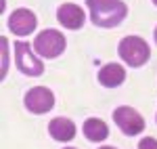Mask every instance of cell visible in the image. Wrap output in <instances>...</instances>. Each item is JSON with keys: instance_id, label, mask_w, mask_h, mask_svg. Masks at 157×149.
Masks as SVG:
<instances>
[{"instance_id": "cell-1", "label": "cell", "mask_w": 157, "mask_h": 149, "mask_svg": "<svg viewBox=\"0 0 157 149\" xmlns=\"http://www.w3.org/2000/svg\"><path fill=\"white\" fill-rule=\"evenodd\" d=\"M88 9H90V19L92 23L98 27H115L120 25L126 15H128V6L126 2H111V4H97L92 0H88Z\"/></svg>"}, {"instance_id": "cell-2", "label": "cell", "mask_w": 157, "mask_h": 149, "mask_svg": "<svg viewBox=\"0 0 157 149\" xmlns=\"http://www.w3.org/2000/svg\"><path fill=\"white\" fill-rule=\"evenodd\" d=\"M117 53L124 61L128 63L130 67H140L149 61V55H151V49L143 38L138 36H126L120 42L117 46Z\"/></svg>"}, {"instance_id": "cell-3", "label": "cell", "mask_w": 157, "mask_h": 149, "mask_svg": "<svg viewBox=\"0 0 157 149\" xmlns=\"http://www.w3.org/2000/svg\"><path fill=\"white\" fill-rule=\"evenodd\" d=\"M34 50L44 59L59 57L65 50V36L61 32H57V29H44L34 40Z\"/></svg>"}, {"instance_id": "cell-4", "label": "cell", "mask_w": 157, "mask_h": 149, "mask_svg": "<svg viewBox=\"0 0 157 149\" xmlns=\"http://www.w3.org/2000/svg\"><path fill=\"white\" fill-rule=\"evenodd\" d=\"M113 122L120 126V130L126 137H136V135H140L145 130L143 116L136 112V109L128 107V105H121V107H117L113 112Z\"/></svg>"}, {"instance_id": "cell-5", "label": "cell", "mask_w": 157, "mask_h": 149, "mask_svg": "<svg viewBox=\"0 0 157 149\" xmlns=\"http://www.w3.org/2000/svg\"><path fill=\"white\" fill-rule=\"evenodd\" d=\"M15 61H17L19 72L25 76L36 78V76H42V72H44V63L36 59L34 50L27 42H15Z\"/></svg>"}, {"instance_id": "cell-6", "label": "cell", "mask_w": 157, "mask_h": 149, "mask_svg": "<svg viewBox=\"0 0 157 149\" xmlns=\"http://www.w3.org/2000/svg\"><path fill=\"white\" fill-rule=\"evenodd\" d=\"M52 105H55V97L44 86H34L25 95V107L32 113H46L52 109Z\"/></svg>"}, {"instance_id": "cell-7", "label": "cell", "mask_w": 157, "mask_h": 149, "mask_svg": "<svg viewBox=\"0 0 157 149\" xmlns=\"http://www.w3.org/2000/svg\"><path fill=\"white\" fill-rule=\"evenodd\" d=\"M9 29L15 36H27L36 29V15L27 9H17L9 17Z\"/></svg>"}, {"instance_id": "cell-8", "label": "cell", "mask_w": 157, "mask_h": 149, "mask_svg": "<svg viewBox=\"0 0 157 149\" xmlns=\"http://www.w3.org/2000/svg\"><path fill=\"white\" fill-rule=\"evenodd\" d=\"M57 17H59V23L65 25L67 29H80L84 25V11L78 6V4H71V2H65L61 4L59 11H57Z\"/></svg>"}, {"instance_id": "cell-9", "label": "cell", "mask_w": 157, "mask_h": 149, "mask_svg": "<svg viewBox=\"0 0 157 149\" xmlns=\"http://www.w3.org/2000/svg\"><path fill=\"white\" fill-rule=\"evenodd\" d=\"M124 80H126V69L121 67L120 63H107L98 72V82L107 88L120 86V84H124Z\"/></svg>"}, {"instance_id": "cell-10", "label": "cell", "mask_w": 157, "mask_h": 149, "mask_svg": "<svg viewBox=\"0 0 157 149\" xmlns=\"http://www.w3.org/2000/svg\"><path fill=\"white\" fill-rule=\"evenodd\" d=\"M48 132L55 141L67 143V141H71L75 137V124L69 118H55V120H50V124H48Z\"/></svg>"}, {"instance_id": "cell-11", "label": "cell", "mask_w": 157, "mask_h": 149, "mask_svg": "<svg viewBox=\"0 0 157 149\" xmlns=\"http://www.w3.org/2000/svg\"><path fill=\"white\" fill-rule=\"evenodd\" d=\"M107 135H109V128L103 120H98V118H88L84 122V137L88 139V141L101 143V141L107 139Z\"/></svg>"}, {"instance_id": "cell-12", "label": "cell", "mask_w": 157, "mask_h": 149, "mask_svg": "<svg viewBox=\"0 0 157 149\" xmlns=\"http://www.w3.org/2000/svg\"><path fill=\"white\" fill-rule=\"evenodd\" d=\"M138 149H157V141L153 137H145L138 143Z\"/></svg>"}, {"instance_id": "cell-13", "label": "cell", "mask_w": 157, "mask_h": 149, "mask_svg": "<svg viewBox=\"0 0 157 149\" xmlns=\"http://www.w3.org/2000/svg\"><path fill=\"white\" fill-rule=\"evenodd\" d=\"M92 2H97V4H111V2H117V0H92Z\"/></svg>"}, {"instance_id": "cell-14", "label": "cell", "mask_w": 157, "mask_h": 149, "mask_svg": "<svg viewBox=\"0 0 157 149\" xmlns=\"http://www.w3.org/2000/svg\"><path fill=\"white\" fill-rule=\"evenodd\" d=\"M98 149H115V147H109V145H105V147H98Z\"/></svg>"}, {"instance_id": "cell-15", "label": "cell", "mask_w": 157, "mask_h": 149, "mask_svg": "<svg viewBox=\"0 0 157 149\" xmlns=\"http://www.w3.org/2000/svg\"><path fill=\"white\" fill-rule=\"evenodd\" d=\"M153 36H155V42H157V27H155V32H153Z\"/></svg>"}, {"instance_id": "cell-16", "label": "cell", "mask_w": 157, "mask_h": 149, "mask_svg": "<svg viewBox=\"0 0 157 149\" xmlns=\"http://www.w3.org/2000/svg\"><path fill=\"white\" fill-rule=\"evenodd\" d=\"M153 4H155V6H157V0H153Z\"/></svg>"}, {"instance_id": "cell-17", "label": "cell", "mask_w": 157, "mask_h": 149, "mask_svg": "<svg viewBox=\"0 0 157 149\" xmlns=\"http://www.w3.org/2000/svg\"><path fill=\"white\" fill-rule=\"evenodd\" d=\"M65 149H73V147H65Z\"/></svg>"}, {"instance_id": "cell-18", "label": "cell", "mask_w": 157, "mask_h": 149, "mask_svg": "<svg viewBox=\"0 0 157 149\" xmlns=\"http://www.w3.org/2000/svg\"><path fill=\"white\" fill-rule=\"evenodd\" d=\"M155 120H157V118H155Z\"/></svg>"}]
</instances>
